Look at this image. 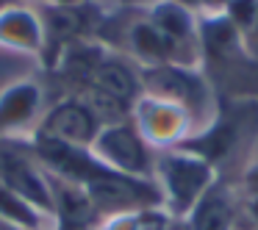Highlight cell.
Segmentation results:
<instances>
[{
    "label": "cell",
    "mask_w": 258,
    "mask_h": 230,
    "mask_svg": "<svg viewBox=\"0 0 258 230\" xmlns=\"http://www.w3.org/2000/svg\"><path fill=\"white\" fill-rule=\"evenodd\" d=\"M233 202L225 189H211L197 200L191 213V230H230Z\"/></svg>",
    "instance_id": "6da1fadb"
},
{
    "label": "cell",
    "mask_w": 258,
    "mask_h": 230,
    "mask_svg": "<svg viewBox=\"0 0 258 230\" xmlns=\"http://www.w3.org/2000/svg\"><path fill=\"white\" fill-rule=\"evenodd\" d=\"M167 180H169L175 202L180 208H186L203 191V186L208 180V169L195 164V161H172L167 167Z\"/></svg>",
    "instance_id": "7a4b0ae2"
},
{
    "label": "cell",
    "mask_w": 258,
    "mask_h": 230,
    "mask_svg": "<svg viewBox=\"0 0 258 230\" xmlns=\"http://www.w3.org/2000/svg\"><path fill=\"white\" fill-rule=\"evenodd\" d=\"M50 133L61 136V139L70 141H86L92 133H95V122H92V114L84 111L81 106H64L58 108L50 117Z\"/></svg>",
    "instance_id": "3957f363"
},
{
    "label": "cell",
    "mask_w": 258,
    "mask_h": 230,
    "mask_svg": "<svg viewBox=\"0 0 258 230\" xmlns=\"http://www.w3.org/2000/svg\"><path fill=\"white\" fill-rule=\"evenodd\" d=\"M106 152L119 164V167H128V169H142L145 167V152H142L139 141L134 139L131 130H114V133H108Z\"/></svg>",
    "instance_id": "277c9868"
},
{
    "label": "cell",
    "mask_w": 258,
    "mask_h": 230,
    "mask_svg": "<svg viewBox=\"0 0 258 230\" xmlns=\"http://www.w3.org/2000/svg\"><path fill=\"white\" fill-rule=\"evenodd\" d=\"M97 84L106 95L117 97V100H125V97L134 92V78H131L128 69H122L119 64H106V67L97 72Z\"/></svg>",
    "instance_id": "5b68a950"
},
{
    "label": "cell",
    "mask_w": 258,
    "mask_h": 230,
    "mask_svg": "<svg viewBox=\"0 0 258 230\" xmlns=\"http://www.w3.org/2000/svg\"><path fill=\"white\" fill-rule=\"evenodd\" d=\"M250 191H252V208H255V213H258V169L250 178Z\"/></svg>",
    "instance_id": "8992f818"
}]
</instances>
